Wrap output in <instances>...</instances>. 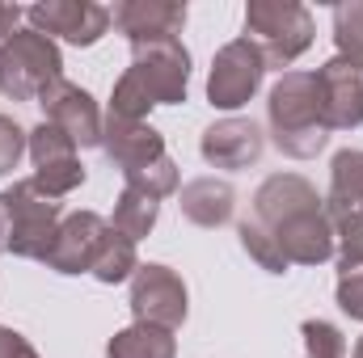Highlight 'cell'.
Listing matches in <instances>:
<instances>
[{
  "label": "cell",
  "instance_id": "obj_22",
  "mask_svg": "<svg viewBox=\"0 0 363 358\" xmlns=\"http://www.w3.org/2000/svg\"><path fill=\"white\" fill-rule=\"evenodd\" d=\"M334 47L342 59L363 64V0L334 4Z\"/></svg>",
  "mask_w": 363,
  "mask_h": 358
},
{
  "label": "cell",
  "instance_id": "obj_23",
  "mask_svg": "<svg viewBox=\"0 0 363 358\" xmlns=\"http://www.w3.org/2000/svg\"><path fill=\"white\" fill-rule=\"evenodd\" d=\"M237 236H241V249L267 270V274H287V270H291L287 266V258H283V249H279V241H274L262 224H254L250 215L237 224Z\"/></svg>",
  "mask_w": 363,
  "mask_h": 358
},
{
  "label": "cell",
  "instance_id": "obj_2",
  "mask_svg": "<svg viewBox=\"0 0 363 358\" xmlns=\"http://www.w3.org/2000/svg\"><path fill=\"white\" fill-rule=\"evenodd\" d=\"M190 93V51L182 38H157L131 47V68L114 81L110 118L148 122L157 105H182Z\"/></svg>",
  "mask_w": 363,
  "mask_h": 358
},
{
  "label": "cell",
  "instance_id": "obj_21",
  "mask_svg": "<svg viewBox=\"0 0 363 358\" xmlns=\"http://www.w3.org/2000/svg\"><path fill=\"white\" fill-rule=\"evenodd\" d=\"M140 266H144V262H140L135 241H127V236H118V232L110 228V236H106V245H101V253H97V262H93V278L106 282V287H118V282H131Z\"/></svg>",
  "mask_w": 363,
  "mask_h": 358
},
{
  "label": "cell",
  "instance_id": "obj_9",
  "mask_svg": "<svg viewBox=\"0 0 363 358\" xmlns=\"http://www.w3.org/2000/svg\"><path fill=\"white\" fill-rule=\"evenodd\" d=\"M30 30L55 38V42H72V47H93L110 34V8L93 4V0H38L26 8Z\"/></svg>",
  "mask_w": 363,
  "mask_h": 358
},
{
  "label": "cell",
  "instance_id": "obj_31",
  "mask_svg": "<svg viewBox=\"0 0 363 358\" xmlns=\"http://www.w3.org/2000/svg\"><path fill=\"white\" fill-rule=\"evenodd\" d=\"M0 42H4V38H0Z\"/></svg>",
  "mask_w": 363,
  "mask_h": 358
},
{
  "label": "cell",
  "instance_id": "obj_16",
  "mask_svg": "<svg viewBox=\"0 0 363 358\" xmlns=\"http://www.w3.org/2000/svg\"><path fill=\"white\" fill-rule=\"evenodd\" d=\"M110 21L127 42H157V38H178L186 25V4L178 0H123L110 8Z\"/></svg>",
  "mask_w": 363,
  "mask_h": 358
},
{
  "label": "cell",
  "instance_id": "obj_12",
  "mask_svg": "<svg viewBox=\"0 0 363 358\" xmlns=\"http://www.w3.org/2000/svg\"><path fill=\"white\" fill-rule=\"evenodd\" d=\"M317 97H321L330 135L363 127V64H351L342 55L325 59L317 68Z\"/></svg>",
  "mask_w": 363,
  "mask_h": 358
},
{
  "label": "cell",
  "instance_id": "obj_25",
  "mask_svg": "<svg viewBox=\"0 0 363 358\" xmlns=\"http://www.w3.org/2000/svg\"><path fill=\"white\" fill-rule=\"evenodd\" d=\"M338 308L351 316V321H363V262H347L338 258Z\"/></svg>",
  "mask_w": 363,
  "mask_h": 358
},
{
  "label": "cell",
  "instance_id": "obj_28",
  "mask_svg": "<svg viewBox=\"0 0 363 358\" xmlns=\"http://www.w3.org/2000/svg\"><path fill=\"white\" fill-rule=\"evenodd\" d=\"M0 358H38V350L9 325H0Z\"/></svg>",
  "mask_w": 363,
  "mask_h": 358
},
{
  "label": "cell",
  "instance_id": "obj_29",
  "mask_svg": "<svg viewBox=\"0 0 363 358\" xmlns=\"http://www.w3.org/2000/svg\"><path fill=\"white\" fill-rule=\"evenodd\" d=\"M21 17H26V8H21V4H4V0H0V38H9V34L17 30V21H21Z\"/></svg>",
  "mask_w": 363,
  "mask_h": 358
},
{
  "label": "cell",
  "instance_id": "obj_27",
  "mask_svg": "<svg viewBox=\"0 0 363 358\" xmlns=\"http://www.w3.org/2000/svg\"><path fill=\"white\" fill-rule=\"evenodd\" d=\"M334 232H338V258L363 262V211H351V215L334 219Z\"/></svg>",
  "mask_w": 363,
  "mask_h": 358
},
{
  "label": "cell",
  "instance_id": "obj_10",
  "mask_svg": "<svg viewBox=\"0 0 363 358\" xmlns=\"http://www.w3.org/2000/svg\"><path fill=\"white\" fill-rule=\"evenodd\" d=\"M30 161H34V185L47 198H68L72 190L85 185V165H81V148L51 122H38L30 131Z\"/></svg>",
  "mask_w": 363,
  "mask_h": 358
},
{
  "label": "cell",
  "instance_id": "obj_6",
  "mask_svg": "<svg viewBox=\"0 0 363 358\" xmlns=\"http://www.w3.org/2000/svg\"><path fill=\"white\" fill-rule=\"evenodd\" d=\"M245 38L262 51L267 68H291L317 38V21L300 0H250Z\"/></svg>",
  "mask_w": 363,
  "mask_h": 358
},
{
  "label": "cell",
  "instance_id": "obj_8",
  "mask_svg": "<svg viewBox=\"0 0 363 358\" xmlns=\"http://www.w3.org/2000/svg\"><path fill=\"white\" fill-rule=\"evenodd\" d=\"M267 81V59L262 51L241 34L233 42H224L211 59V72H207V101L216 110H241L250 105L258 89Z\"/></svg>",
  "mask_w": 363,
  "mask_h": 358
},
{
  "label": "cell",
  "instance_id": "obj_4",
  "mask_svg": "<svg viewBox=\"0 0 363 358\" xmlns=\"http://www.w3.org/2000/svg\"><path fill=\"white\" fill-rule=\"evenodd\" d=\"M60 224H64V207L47 198L34 185V178L0 190V258L9 253L26 262H47Z\"/></svg>",
  "mask_w": 363,
  "mask_h": 358
},
{
  "label": "cell",
  "instance_id": "obj_14",
  "mask_svg": "<svg viewBox=\"0 0 363 358\" xmlns=\"http://www.w3.org/2000/svg\"><path fill=\"white\" fill-rule=\"evenodd\" d=\"M106 236H110V219H101L97 211H72V215H64L43 266L55 274H93V262H97Z\"/></svg>",
  "mask_w": 363,
  "mask_h": 358
},
{
  "label": "cell",
  "instance_id": "obj_5",
  "mask_svg": "<svg viewBox=\"0 0 363 358\" xmlns=\"http://www.w3.org/2000/svg\"><path fill=\"white\" fill-rule=\"evenodd\" d=\"M64 81V51L55 38L17 25L0 42V93L9 101H43V93Z\"/></svg>",
  "mask_w": 363,
  "mask_h": 358
},
{
  "label": "cell",
  "instance_id": "obj_13",
  "mask_svg": "<svg viewBox=\"0 0 363 358\" xmlns=\"http://www.w3.org/2000/svg\"><path fill=\"white\" fill-rule=\"evenodd\" d=\"M199 152H203V161H207L211 169L241 173V169H250V165L262 161L267 135H262V127H258L254 118H237V114H233V118H216V122L203 131Z\"/></svg>",
  "mask_w": 363,
  "mask_h": 358
},
{
  "label": "cell",
  "instance_id": "obj_18",
  "mask_svg": "<svg viewBox=\"0 0 363 358\" xmlns=\"http://www.w3.org/2000/svg\"><path fill=\"white\" fill-rule=\"evenodd\" d=\"M330 219H342L363 211V148H342L330 161V194H325Z\"/></svg>",
  "mask_w": 363,
  "mask_h": 358
},
{
  "label": "cell",
  "instance_id": "obj_20",
  "mask_svg": "<svg viewBox=\"0 0 363 358\" xmlns=\"http://www.w3.org/2000/svg\"><path fill=\"white\" fill-rule=\"evenodd\" d=\"M157 219H161V202L148 198V194H140V190H127V185H123V194L114 198L110 228H114L118 236H127V241L140 245V241L157 228Z\"/></svg>",
  "mask_w": 363,
  "mask_h": 358
},
{
  "label": "cell",
  "instance_id": "obj_26",
  "mask_svg": "<svg viewBox=\"0 0 363 358\" xmlns=\"http://www.w3.org/2000/svg\"><path fill=\"white\" fill-rule=\"evenodd\" d=\"M26 152H30V131L13 114H0V178L13 173Z\"/></svg>",
  "mask_w": 363,
  "mask_h": 358
},
{
  "label": "cell",
  "instance_id": "obj_11",
  "mask_svg": "<svg viewBox=\"0 0 363 358\" xmlns=\"http://www.w3.org/2000/svg\"><path fill=\"white\" fill-rule=\"evenodd\" d=\"M43 122H51V127H60L77 148H101V122H106V114L97 110V101H93L89 89H81L77 81H55L51 89L43 93Z\"/></svg>",
  "mask_w": 363,
  "mask_h": 358
},
{
  "label": "cell",
  "instance_id": "obj_3",
  "mask_svg": "<svg viewBox=\"0 0 363 358\" xmlns=\"http://www.w3.org/2000/svg\"><path fill=\"white\" fill-rule=\"evenodd\" d=\"M267 122H271L274 148L291 161H313L330 144V127L317 97V72H283L267 97Z\"/></svg>",
  "mask_w": 363,
  "mask_h": 358
},
{
  "label": "cell",
  "instance_id": "obj_7",
  "mask_svg": "<svg viewBox=\"0 0 363 358\" xmlns=\"http://www.w3.org/2000/svg\"><path fill=\"white\" fill-rule=\"evenodd\" d=\"M131 316L135 325H157V329H182L190 316V291L186 278L165 262H144L131 278Z\"/></svg>",
  "mask_w": 363,
  "mask_h": 358
},
{
  "label": "cell",
  "instance_id": "obj_30",
  "mask_svg": "<svg viewBox=\"0 0 363 358\" xmlns=\"http://www.w3.org/2000/svg\"><path fill=\"white\" fill-rule=\"evenodd\" d=\"M351 358H363V337L355 342V354H351Z\"/></svg>",
  "mask_w": 363,
  "mask_h": 358
},
{
  "label": "cell",
  "instance_id": "obj_17",
  "mask_svg": "<svg viewBox=\"0 0 363 358\" xmlns=\"http://www.w3.org/2000/svg\"><path fill=\"white\" fill-rule=\"evenodd\" d=\"M182 219H190L194 228H224L233 224L237 211V190L224 178H194L178 190Z\"/></svg>",
  "mask_w": 363,
  "mask_h": 358
},
{
  "label": "cell",
  "instance_id": "obj_15",
  "mask_svg": "<svg viewBox=\"0 0 363 358\" xmlns=\"http://www.w3.org/2000/svg\"><path fill=\"white\" fill-rule=\"evenodd\" d=\"M101 152L123 178H131V173H140V169L169 156L165 135L152 122H127V118H110V114L101 122Z\"/></svg>",
  "mask_w": 363,
  "mask_h": 358
},
{
  "label": "cell",
  "instance_id": "obj_19",
  "mask_svg": "<svg viewBox=\"0 0 363 358\" xmlns=\"http://www.w3.org/2000/svg\"><path fill=\"white\" fill-rule=\"evenodd\" d=\"M106 358H178V337L157 325H127L106 342Z\"/></svg>",
  "mask_w": 363,
  "mask_h": 358
},
{
  "label": "cell",
  "instance_id": "obj_24",
  "mask_svg": "<svg viewBox=\"0 0 363 358\" xmlns=\"http://www.w3.org/2000/svg\"><path fill=\"white\" fill-rule=\"evenodd\" d=\"M308 358H347V333L330 321H304L300 325Z\"/></svg>",
  "mask_w": 363,
  "mask_h": 358
},
{
  "label": "cell",
  "instance_id": "obj_1",
  "mask_svg": "<svg viewBox=\"0 0 363 358\" xmlns=\"http://www.w3.org/2000/svg\"><path fill=\"white\" fill-rule=\"evenodd\" d=\"M254 224L279 241L287 266H321L338 253V232L317 185L300 173H271L254 190Z\"/></svg>",
  "mask_w": 363,
  "mask_h": 358
}]
</instances>
